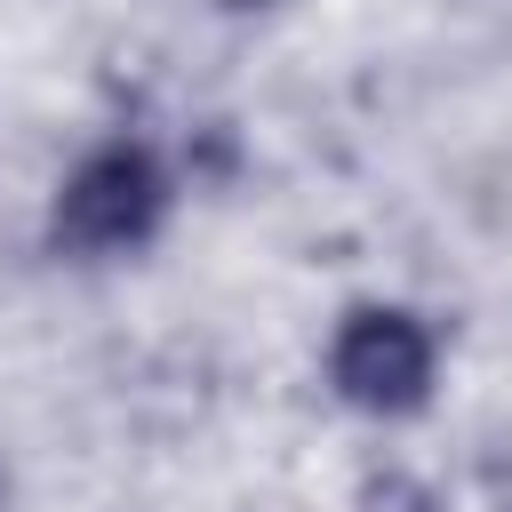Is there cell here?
Listing matches in <instances>:
<instances>
[{"instance_id":"cell-1","label":"cell","mask_w":512,"mask_h":512,"mask_svg":"<svg viewBox=\"0 0 512 512\" xmlns=\"http://www.w3.org/2000/svg\"><path fill=\"white\" fill-rule=\"evenodd\" d=\"M160 224V168L136 144H104L72 168L56 200V240L64 248H128Z\"/></svg>"},{"instance_id":"cell-2","label":"cell","mask_w":512,"mask_h":512,"mask_svg":"<svg viewBox=\"0 0 512 512\" xmlns=\"http://www.w3.org/2000/svg\"><path fill=\"white\" fill-rule=\"evenodd\" d=\"M328 368H336V392H344L352 408L400 416V408H416L424 384H432V336H424L408 312H352V320L336 328Z\"/></svg>"},{"instance_id":"cell-3","label":"cell","mask_w":512,"mask_h":512,"mask_svg":"<svg viewBox=\"0 0 512 512\" xmlns=\"http://www.w3.org/2000/svg\"><path fill=\"white\" fill-rule=\"evenodd\" d=\"M240 8H256V0H240Z\"/></svg>"}]
</instances>
